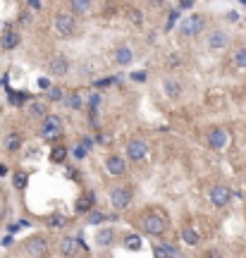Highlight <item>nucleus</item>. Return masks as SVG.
I'll return each mask as SVG.
<instances>
[{"label":"nucleus","mask_w":246,"mask_h":258,"mask_svg":"<svg viewBox=\"0 0 246 258\" xmlns=\"http://www.w3.org/2000/svg\"><path fill=\"white\" fill-rule=\"evenodd\" d=\"M139 227H141L144 234H148V237H163V234L168 232V218H165L163 213H158V210H148V213L141 215Z\"/></svg>","instance_id":"f257e3e1"},{"label":"nucleus","mask_w":246,"mask_h":258,"mask_svg":"<svg viewBox=\"0 0 246 258\" xmlns=\"http://www.w3.org/2000/svg\"><path fill=\"white\" fill-rule=\"evenodd\" d=\"M108 201H110V208L113 210H127L129 208V203L134 201V186L132 184H117L110 189V194H108Z\"/></svg>","instance_id":"f03ea898"},{"label":"nucleus","mask_w":246,"mask_h":258,"mask_svg":"<svg viewBox=\"0 0 246 258\" xmlns=\"http://www.w3.org/2000/svg\"><path fill=\"white\" fill-rule=\"evenodd\" d=\"M206 31V17L203 15H189L179 22V34L184 38H196Z\"/></svg>","instance_id":"7ed1b4c3"},{"label":"nucleus","mask_w":246,"mask_h":258,"mask_svg":"<svg viewBox=\"0 0 246 258\" xmlns=\"http://www.w3.org/2000/svg\"><path fill=\"white\" fill-rule=\"evenodd\" d=\"M55 31L62 38H72L76 34V17L70 12V10H60L55 15Z\"/></svg>","instance_id":"20e7f679"},{"label":"nucleus","mask_w":246,"mask_h":258,"mask_svg":"<svg viewBox=\"0 0 246 258\" xmlns=\"http://www.w3.org/2000/svg\"><path fill=\"white\" fill-rule=\"evenodd\" d=\"M24 246V254L26 256H46L48 254V249H50V241H48V237H43V234H34V237H29V239L22 244Z\"/></svg>","instance_id":"39448f33"},{"label":"nucleus","mask_w":246,"mask_h":258,"mask_svg":"<svg viewBox=\"0 0 246 258\" xmlns=\"http://www.w3.org/2000/svg\"><path fill=\"white\" fill-rule=\"evenodd\" d=\"M206 46L213 53H222V51H227L229 46V34L225 29H210L208 36H206Z\"/></svg>","instance_id":"423d86ee"},{"label":"nucleus","mask_w":246,"mask_h":258,"mask_svg":"<svg viewBox=\"0 0 246 258\" xmlns=\"http://www.w3.org/2000/svg\"><path fill=\"white\" fill-rule=\"evenodd\" d=\"M124 151H127L129 163H141V160L148 158V144H146L144 139H129Z\"/></svg>","instance_id":"0eeeda50"},{"label":"nucleus","mask_w":246,"mask_h":258,"mask_svg":"<svg viewBox=\"0 0 246 258\" xmlns=\"http://www.w3.org/2000/svg\"><path fill=\"white\" fill-rule=\"evenodd\" d=\"M206 141H208V146L213 151H225L229 144V131L225 127H213L206 134Z\"/></svg>","instance_id":"6e6552de"},{"label":"nucleus","mask_w":246,"mask_h":258,"mask_svg":"<svg viewBox=\"0 0 246 258\" xmlns=\"http://www.w3.org/2000/svg\"><path fill=\"white\" fill-rule=\"evenodd\" d=\"M210 203L215 206V208H227L229 201H232V189L227 184H215L210 189Z\"/></svg>","instance_id":"1a4fd4ad"},{"label":"nucleus","mask_w":246,"mask_h":258,"mask_svg":"<svg viewBox=\"0 0 246 258\" xmlns=\"http://www.w3.org/2000/svg\"><path fill=\"white\" fill-rule=\"evenodd\" d=\"M60 134H62V120L57 115H46L43 127H41V136L43 139H57Z\"/></svg>","instance_id":"9d476101"},{"label":"nucleus","mask_w":246,"mask_h":258,"mask_svg":"<svg viewBox=\"0 0 246 258\" xmlns=\"http://www.w3.org/2000/svg\"><path fill=\"white\" fill-rule=\"evenodd\" d=\"M105 172L110 175V177H124L127 175V160L122 158V155H108L105 158Z\"/></svg>","instance_id":"9b49d317"},{"label":"nucleus","mask_w":246,"mask_h":258,"mask_svg":"<svg viewBox=\"0 0 246 258\" xmlns=\"http://www.w3.org/2000/svg\"><path fill=\"white\" fill-rule=\"evenodd\" d=\"M113 60H115V65H120V67H127V65H132V60H134L132 46H127V43H122V46H115V48H113Z\"/></svg>","instance_id":"f8f14e48"},{"label":"nucleus","mask_w":246,"mask_h":258,"mask_svg":"<svg viewBox=\"0 0 246 258\" xmlns=\"http://www.w3.org/2000/svg\"><path fill=\"white\" fill-rule=\"evenodd\" d=\"M48 74L50 77H67L70 74V60H67V55H55L53 60H50V65H48Z\"/></svg>","instance_id":"ddd939ff"},{"label":"nucleus","mask_w":246,"mask_h":258,"mask_svg":"<svg viewBox=\"0 0 246 258\" xmlns=\"http://www.w3.org/2000/svg\"><path fill=\"white\" fill-rule=\"evenodd\" d=\"M115 237H117V232H115V227H100L98 232H96V244L98 246H113L115 244Z\"/></svg>","instance_id":"4468645a"},{"label":"nucleus","mask_w":246,"mask_h":258,"mask_svg":"<svg viewBox=\"0 0 246 258\" xmlns=\"http://www.w3.org/2000/svg\"><path fill=\"white\" fill-rule=\"evenodd\" d=\"M163 91H165L168 98L177 101V98L182 96V84H179L174 77H165V79H163Z\"/></svg>","instance_id":"2eb2a0df"},{"label":"nucleus","mask_w":246,"mask_h":258,"mask_svg":"<svg viewBox=\"0 0 246 258\" xmlns=\"http://www.w3.org/2000/svg\"><path fill=\"white\" fill-rule=\"evenodd\" d=\"M79 254V241L72 239V237H65L60 241V256H76Z\"/></svg>","instance_id":"dca6fc26"},{"label":"nucleus","mask_w":246,"mask_h":258,"mask_svg":"<svg viewBox=\"0 0 246 258\" xmlns=\"http://www.w3.org/2000/svg\"><path fill=\"white\" fill-rule=\"evenodd\" d=\"M91 208H94V194H81V196L76 199L74 210L79 213V215H86Z\"/></svg>","instance_id":"f3484780"},{"label":"nucleus","mask_w":246,"mask_h":258,"mask_svg":"<svg viewBox=\"0 0 246 258\" xmlns=\"http://www.w3.org/2000/svg\"><path fill=\"white\" fill-rule=\"evenodd\" d=\"M182 239H184L187 246H198V244H201V234H198L191 225H184V227H182Z\"/></svg>","instance_id":"a211bd4d"},{"label":"nucleus","mask_w":246,"mask_h":258,"mask_svg":"<svg viewBox=\"0 0 246 258\" xmlns=\"http://www.w3.org/2000/svg\"><path fill=\"white\" fill-rule=\"evenodd\" d=\"M91 7H94V0H70L72 15H86V12H91Z\"/></svg>","instance_id":"6ab92c4d"},{"label":"nucleus","mask_w":246,"mask_h":258,"mask_svg":"<svg viewBox=\"0 0 246 258\" xmlns=\"http://www.w3.org/2000/svg\"><path fill=\"white\" fill-rule=\"evenodd\" d=\"M19 41H22V38H19L17 31H5L2 38H0V46H2L5 51H12V48H17L19 46Z\"/></svg>","instance_id":"aec40b11"},{"label":"nucleus","mask_w":246,"mask_h":258,"mask_svg":"<svg viewBox=\"0 0 246 258\" xmlns=\"http://www.w3.org/2000/svg\"><path fill=\"white\" fill-rule=\"evenodd\" d=\"M153 254H155L158 258H165V256L177 258V256H179V251L174 249V244H158V246L153 249Z\"/></svg>","instance_id":"412c9836"},{"label":"nucleus","mask_w":246,"mask_h":258,"mask_svg":"<svg viewBox=\"0 0 246 258\" xmlns=\"http://www.w3.org/2000/svg\"><path fill=\"white\" fill-rule=\"evenodd\" d=\"M19 148H22V136L15 134V131H10V134L5 136V151H7V153H15Z\"/></svg>","instance_id":"4be33fe9"},{"label":"nucleus","mask_w":246,"mask_h":258,"mask_svg":"<svg viewBox=\"0 0 246 258\" xmlns=\"http://www.w3.org/2000/svg\"><path fill=\"white\" fill-rule=\"evenodd\" d=\"M62 103L70 108V110H81V93H65V98H62Z\"/></svg>","instance_id":"5701e85b"},{"label":"nucleus","mask_w":246,"mask_h":258,"mask_svg":"<svg viewBox=\"0 0 246 258\" xmlns=\"http://www.w3.org/2000/svg\"><path fill=\"white\" fill-rule=\"evenodd\" d=\"M12 184H15V189H26V184H29V175L24 172V170H15V175H12Z\"/></svg>","instance_id":"b1692460"},{"label":"nucleus","mask_w":246,"mask_h":258,"mask_svg":"<svg viewBox=\"0 0 246 258\" xmlns=\"http://www.w3.org/2000/svg\"><path fill=\"white\" fill-rule=\"evenodd\" d=\"M26 112H29V117H34V120H43V117H46V108H43V103H38V101L29 103Z\"/></svg>","instance_id":"393cba45"},{"label":"nucleus","mask_w":246,"mask_h":258,"mask_svg":"<svg viewBox=\"0 0 246 258\" xmlns=\"http://www.w3.org/2000/svg\"><path fill=\"white\" fill-rule=\"evenodd\" d=\"M46 98H48L50 103H62L65 91H62L60 86H48V89H46Z\"/></svg>","instance_id":"a878e982"},{"label":"nucleus","mask_w":246,"mask_h":258,"mask_svg":"<svg viewBox=\"0 0 246 258\" xmlns=\"http://www.w3.org/2000/svg\"><path fill=\"white\" fill-rule=\"evenodd\" d=\"M124 246H127L129 251H139V249H141V237H139V234H127V237H124Z\"/></svg>","instance_id":"bb28decb"},{"label":"nucleus","mask_w":246,"mask_h":258,"mask_svg":"<svg viewBox=\"0 0 246 258\" xmlns=\"http://www.w3.org/2000/svg\"><path fill=\"white\" fill-rule=\"evenodd\" d=\"M65 158H67V148L65 146H55L50 151V160L53 163H65Z\"/></svg>","instance_id":"cd10ccee"},{"label":"nucleus","mask_w":246,"mask_h":258,"mask_svg":"<svg viewBox=\"0 0 246 258\" xmlns=\"http://www.w3.org/2000/svg\"><path fill=\"white\" fill-rule=\"evenodd\" d=\"M234 65L239 70H246V48H237L234 51Z\"/></svg>","instance_id":"c85d7f7f"},{"label":"nucleus","mask_w":246,"mask_h":258,"mask_svg":"<svg viewBox=\"0 0 246 258\" xmlns=\"http://www.w3.org/2000/svg\"><path fill=\"white\" fill-rule=\"evenodd\" d=\"M86 215H89V222H91V225H100V222H105V215L98 213V210H94V208H91Z\"/></svg>","instance_id":"c756f323"},{"label":"nucleus","mask_w":246,"mask_h":258,"mask_svg":"<svg viewBox=\"0 0 246 258\" xmlns=\"http://www.w3.org/2000/svg\"><path fill=\"white\" fill-rule=\"evenodd\" d=\"M127 17L132 19L134 24H136V26H141V24H144V17H141V12H139V10H129V12H127Z\"/></svg>","instance_id":"7c9ffc66"},{"label":"nucleus","mask_w":246,"mask_h":258,"mask_svg":"<svg viewBox=\"0 0 246 258\" xmlns=\"http://www.w3.org/2000/svg\"><path fill=\"white\" fill-rule=\"evenodd\" d=\"M74 155H76V158H84V155H86V146H76L74 148Z\"/></svg>","instance_id":"2f4dec72"},{"label":"nucleus","mask_w":246,"mask_h":258,"mask_svg":"<svg viewBox=\"0 0 246 258\" xmlns=\"http://www.w3.org/2000/svg\"><path fill=\"white\" fill-rule=\"evenodd\" d=\"M38 86H41V89H48V86H50V81H48V79H41V81H38Z\"/></svg>","instance_id":"473e14b6"},{"label":"nucleus","mask_w":246,"mask_h":258,"mask_svg":"<svg viewBox=\"0 0 246 258\" xmlns=\"http://www.w3.org/2000/svg\"><path fill=\"white\" fill-rule=\"evenodd\" d=\"M144 77H146V72H136V74H134V79H136V81H144Z\"/></svg>","instance_id":"72a5a7b5"},{"label":"nucleus","mask_w":246,"mask_h":258,"mask_svg":"<svg viewBox=\"0 0 246 258\" xmlns=\"http://www.w3.org/2000/svg\"><path fill=\"white\" fill-rule=\"evenodd\" d=\"M0 175H7V167L5 165H0Z\"/></svg>","instance_id":"f704fd0d"},{"label":"nucleus","mask_w":246,"mask_h":258,"mask_svg":"<svg viewBox=\"0 0 246 258\" xmlns=\"http://www.w3.org/2000/svg\"><path fill=\"white\" fill-rule=\"evenodd\" d=\"M29 5H31V7H38V0H29Z\"/></svg>","instance_id":"c9c22d12"}]
</instances>
